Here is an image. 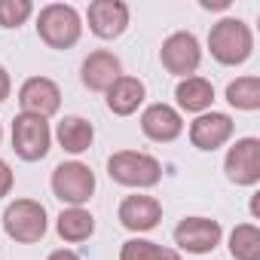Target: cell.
I'll return each instance as SVG.
<instances>
[{
	"mask_svg": "<svg viewBox=\"0 0 260 260\" xmlns=\"http://www.w3.org/2000/svg\"><path fill=\"white\" fill-rule=\"evenodd\" d=\"M175 98H178V110H187V113L199 116V113L211 110V104H214V86H211V80L193 74V77H187V80H181L175 86Z\"/></svg>",
	"mask_w": 260,
	"mask_h": 260,
	"instance_id": "18",
	"label": "cell"
},
{
	"mask_svg": "<svg viewBox=\"0 0 260 260\" xmlns=\"http://www.w3.org/2000/svg\"><path fill=\"white\" fill-rule=\"evenodd\" d=\"M223 239V226L214 217H184L175 226V245L187 254H211Z\"/></svg>",
	"mask_w": 260,
	"mask_h": 260,
	"instance_id": "9",
	"label": "cell"
},
{
	"mask_svg": "<svg viewBox=\"0 0 260 260\" xmlns=\"http://www.w3.org/2000/svg\"><path fill=\"white\" fill-rule=\"evenodd\" d=\"M52 147V128L46 119L31 116V113H19L13 119V150L19 159L25 162H40Z\"/></svg>",
	"mask_w": 260,
	"mask_h": 260,
	"instance_id": "6",
	"label": "cell"
},
{
	"mask_svg": "<svg viewBox=\"0 0 260 260\" xmlns=\"http://www.w3.org/2000/svg\"><path fill=\"white\" fill-rule=\"evenodd\" d=\"M19 107H22V113L40 116V119L55 116L58 107H61V89H58V83L49 80V77H28L19 86Z\"/></svg>",
	"mask_w": 260,
	"mask_h": 260,
	"instance_id": "11",
	"label": "cell"
},
{
	"mask_svg": "<svg viewBox=\"0 0 260 260\" xmlns=\"http://www.w3.org/2000/svg\"><path fill=\"white\" fill-rule=\"evenodd\" d=\"M226 101H230V107L245 110V113L260 110V77H254V74L236 77V80L226 86Z\"/></svg>",
	"mask_w": 260,
	"mask_h": 260,
	"instance_id": "21",
	"label": "cell"
},
{
	"mask_svg": "<svg viewBox=\"0 0 260 260\" xmlns=\"http://www.w3.org/2000/svg\"><path fill=\"white\" fill-rule=\"evenodd\" d=\"M122 77V61L110 49H95L80 64V80L89 92H107Z\"/></svg>",
	"mask_w": 260,
	"mask_h": 260,
	"instance_id": "15",
	"label": "cell"
},
{
	"mask_svg": "<svg viewBox=\"0 0 260 260\" xmlns=\"http://www.w3.org/2000/svg\"><path fill=\"white\" fill-rule=\"evenodd\" d=\"M159 61L169 74L187 80L199 71L202 64V46L196 40V34L190 31H175L162 40V49H159Z\"/></svg>",
	"mask_w": 260,
	"mask_h": 260,
	"instance_id": "7",
	"label": "cell"
},
{
	"mask_svg": "<svg viewBox=\"0 0 260 260\" xmlns=\"http://www.w3.org/2000/svg\"><path fill=\"white\" fill-rule=\"evenodd\" d=\"M199 7L202 10H226L230 0H199Z\"/></svg>",
	"mask_w": 260,
	"mask_h": 260,
	"instance_id": "27",
	"label": "cell"
},
{
	"mask_svg": "<svg viewBox=\"0 0 260 260\" xmlns=\"http://www.w3.org/2000/svg\"><path fill=\"white\" fill-rule=\"evenodd\" d=\"M233 132H236V122H233L230 113L205 110L190 122V144L202 153H214L233 138Z\"/></svg>",
	"mask_w": 260,
	"mask_h": 260,
	"instance_id": "10",
	"label": "cell"
},
{
	"mask_svg": "<svg viewBox=\"0 0 260 260\" xmlns=\"http://www.w3.org/2000/svg\"><path fill=\"white\" fill-rule=\"evenodd\" d=\"M119 260H184V257H181V251H175V248H166V245H159V242H150V239L135 236V239L122 242Z\"/></svg>",
	"mask_w": 260,
	"mask_h": 260,
	"instance_id": "20",
	"label": "cell"
},
{
	"mask_svg": "<svg viewBox=\"0 0 260 260\" xmlns=\"http://www.w3.org/2000/svg\"><path fill=\"white\" fill-rule=\"evenodd\" d=\"M128 7L122 0H92L89 10H86V22H89V31L101 40H116L125 34L128 28Z\"/></svg>",
	"mask_w": 260,
	"mask_h": 260,
	"instance_id": "14",
	"label": "cell"
},
{
	"mask_svg": "<svg viewBox=\"0 0 260 260\" xmlns=\"http://www.w3.org/2000/svg\"><path fill=\"white\" fill-rule=\"evenodd\" d=\"M208 52L217 64L223 68H236V64H245L254 52V31L248 22L242 19H220L211 25L208 31Z\"/></svg>",
	"mask_w": 260,
	"mask_h": 260,
	"instance_id": "1",
	"label": "cell"
},
{
	"mask_svg": "<svg viewBox=\"0 0 260 260\" xmlns=\"http://www.w3.org/2000/svg\"><path fill=\"white\" fill-rule=\"evenodd\" d=\"M141 132L156 144H172L184 135V116L178 107H172L166 101L147 104L141 110Z\"/></svg>",
	"mask_w": 260,
	"mask_h": 260,
	"instance_id": "13",
	"label": "cell"
},
{
	"mask_svg": "<svg viewBox=\"0 0 260 260\" xmlns=\"http://www.w3.org/2000/svg\"><path fill=\"white\" fill-rule=\"evenodd\" d=\"M13 184H16V175H13L10 162H7V159H0V199L13 193Z\"/></svg>",
	"mask_w": 260,
	"mask_h": 260,
	"instance_id": "24",
	"label": "cell"
},
{
	"mask_svg": "<svg viewBox=\"0 0 260 260\" xmlns=\"http://www.w3.org/2000/svg\"><path fill=\"white\" fill-rule=\"evenodd\" d=\"M0 141H4V125H0Z\"/></svg>",
	"mask_w": 260,
	"mask_h": 260,
	"instance_id": "28",
	"label": "cell"
},
{
	"mask_svg": "<svg viewBox=\"0 0 260 260\" xmlns=\"http://www.w3.org/2000/svg\"><path fill=\"white\" fill-rule=\"evenodd\" d=\"M55 141L64 153L71 156H80L92 147L95 141V125L86 119V116H64L55 128Z\"/></svg>",
	"mask_w": 260,
	"mask_h": 260,
	"instance_id": "17",
	"label": "cell"
},
{
	"mask_svg": "<svg viewBox=\"0 0 260 260\" xmlns=\"http://www.w3.org/2000/svg\"><path fill=\"white\" fill-rule=\"evenodd\" d=\"M226 248H230L233 260H260V230H257V223L233 226Z\"/></svg>",
	"mask_w": 260,
	"mask_h": 260,
	"instance_id": "22",
	"label": "cell"
},
{
	"mask_svg": "<svg viewBox=\"0 0 260 260\" xmlns=\"http://www.w3.org/2000/svg\"><path fill=\"white\" fill-rule=\"evenodd\" d=\"M10 92H13V80H10V71L0 64V104H4L7 98H10Z\"/></svg>",
	"mask_w": 260,
	"mask_h": 260,
	"instance_id": "25",
	"label": "cell"
},
{
	"mask_svg": "<svg viewBox=\"0 0 260 260\" xmlns=\"http://www.w3.org/2000/svg\"><path fill=\"white\" fill-rule=\"evenodd\" d=\"M116 217L119 223L128 230V233H150L159 226L162 220V202L156 196H147V193H132V196H125L116 208Z\"/></svg>",
	"mask_w": 260,
	"mask_h": 260,
	"instance_id": "12",
	"label": "cell"
},
{
	"mask_svg": "<svg viewBox=\"0 0 260 260\" xmlns=\"http://www.w3.org/2000/svg\"><path fill=\"white\" fill-rule=\"evenodd\" d=\"M49 184H52L55 199L64 202L68 208H83L95 196V172L86 162H80V159L58 162Z\"/></svg>",
	"mask_w": 260,
	"mask_h": 260,
	"instance_id": "5",
	"label": "cell"
},
{
	"mask_svg": "<svg viewBox=\"0 0 260 260\" xmlns=\"http://www.w3.org/2000/svg\"><path fill=\"white\" fill-rule=\"evenodd\" d=\"M46 260H80V254H77V251H71V248H55Z\"/></svg>",
	"mask_w": 260,
	"mask_h": 260,
	"instance_id": "26",
	"label": "cell"
},
{
	"mask_svg": "<svg viewBox=\"0 0 260 260\" xmlns=\"http://www.w3.org/2000/svg\"><path fill=\"white\" fill-rule=\"evenodd\" d=\"M37 37L49 49H71L83 37V16L71 4H46L37 13Z\"/></svg>",
	"mask_w": 260,
	"mask_h": 260,
	"instance_id": "3",
	"label": "cell"
},
{
	"mask_svg": "<svg viewBox=\"0 0 260 260\" xmlns=\"http://www.w3.org/2000/svg\"><path fill=\"white\" fill-rule=\"evenodd\" d=\"M107 110L113 113V116H132L141 104H144V98H147V86L138 80V77H128V74H122L107 92Z\"/></svg>",
	"mask_w": 260,
	"mask_h": 260,
	"instance_id": "16",
	"label": "cell"
},
{
	"mask_svg": "<svg viewBox=\"0 0 260 260\" xmlns=\"http://www.w3.org/2000/svg\"><path fill=\"white\" fill-rule=\"evenodd\" d=\"M49 217L37 199H13L4 211V233L19 245H34L46 236Z\"/></svg>",
	"mask_w": 260,
	"mask_h": 260,
	"instance_id": "4",
	"label": "cell"
},
{
	"mask_svg": "<svg viewBox=\"0 0 260 260\" xmlns=\"http://www.w3.org/2000/svg\"><path fill=\"white\" fill-rule=\"evenodd\" d=\"M34 16L31 0H0V28H22Z\"/></svg>",
	"mask_w": 260,
	"mask_h": 260,
	"instance_id": "23",
	"label": "cell"
},
{
	"mask_svg": "<svg viewBox=\"0 0 260 260\" xmlns=\"http://www.w3.org/2000/svg\"><path fill=\"white\" fill-rule=\"evenodd\" d=\"M107 175L113 184L128 190H150L162 181V166L144 150H116L107 159Z\"/></svg>",
	"mask_w": 260,
	"mask_h": 260,
	"instance_id": "2",
	"label": "cell"
},
{
	"mask_svg": "<svg viewBox=\"0 0 260 260\" xmlns=\"http://www.w3.org/2000/svg\"><path fill=\"white\" fill-rule=\"evenodd\" d=\"M223 175L236 187H257L260 184V141L239 138L223 156Z\"/></svg>",
	"mask_w": 260,
	"mask_h": 260,
	"instance_id": "8",
	"label": "cell"
},
{
	"mask_svg": "<svg viewBox=\"0 0 260 260\" xmlns=\"http://www.w3.org/2000/svg\"><path fill=\"white\" fill-rule=\"evenodd\" d=\"M55 230H58V236H61L64 242L80 245V242L92 239V233H95V217H92V211H86V208H64V211L55 217Z\"/></svg>",
	"mask_w": 260,
	"mask_h": 260,
	"instance_id": "19",
	"label": "cell"
}]
</instances>
